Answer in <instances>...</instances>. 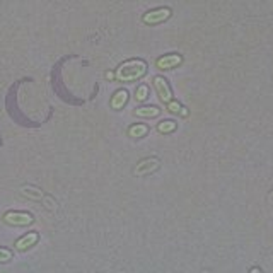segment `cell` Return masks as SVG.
<instances>
[{"label":"cell","instance_id":"obj_1","mask_svg":"<svg viewBox=\"0 0 273 273\" xmlns=\"http://www.w3.org/2000/svg\"><path fill=\"white\" fill-rule=\"evenodd\" d=\"M147 72V63L142 60H127L116 68L115 77L121 82H132L140 79L142 75Z\"/></svg>","mask_w":273,"mask_h":273},{"label":"cell","instance_id":"obj_2","mask_svg":"<svg viewBox=\"0 0 273 273\" xmlns=\"http://www.w3.org/2000/svg\"><path fill=\"white\" fill-rule=\"evenodd\" d=\"M33 215L28 212H7L4 214V222L9 225H29L33 224Z\"/></svg>","mask_w":273,"mask_h":273},{"label":"cell","instance_id":"obj_3","mask_svg":"<svg viewBox=\"0 0 273 273\" xmlns=\"http://www.w3.org/2000/svg\"><path fill=\"white\" fill-rule=\"evenodd\" d=\"M169 17H171V9L161 7V9H154V11L147 12V14L142 17V21H144L145 24H159V23H164Z\"/></svg>","mask_w":273,"mask_h":273},{"label":"cell","instance_id":"obj_4","mask_svg":"<svg viewBox=\"0 0 273 273\" xmlns=\"http://www.w3.org/2000/svg\"><path fill=\"white\" fill-rule=\"evenodd\" d=\"M154 85H155V89H157V94H159V98H161V101L162 103H167L169 101H172V93H171V89H169V85H167V82L164 77H155L154 79Z\"/></svg>","mask_w":273,"mask_h":273},{"label":"cell","instance_id":"obj_5","mask_svg":"<svg viewBox=\"0 0 273 273\" xmlns=\"http://www.w3.org/2000/svg\"><path fill=\"white\" fill-rule=\"evenodd\" d=\"M40 239V236H38V232H28L26 236H23L21 239L16 241V249L17 251H26L29 249L31 246H34Z\"/></svg>","mask_w":273,"mask_h":273},{"label":"cell","instance_id":"obj_6","mask_svg":"<svg viewBox=\"0 0 273 273\" xmlns=\"http://www.w3.org/2000/svg\"><path fill=\"white\" fill-rule=\"evenodd\" d=\"M157 167H159V161H157V159H154V157L145 159V161L138 162V166H137V169H135V174H137V176L150 174V172H154Z\"/></svg>","mask_w":273,"mask_h":273},{"label":"cell","instance_id":"obj_7","mask_svg":"<svg viewBox=\"0 0 273 273\" xmlns=\"http://www.w3.org/2000/svg\"><path fill=\"white\" fill-rule=\"evenodd\" d=\"M181 62H183L181 56L172 53V55H166V56H162V58H159L157 67L161 68V70H169V68H172V67H177Z\"/></svg>","mask_w":273,"mask_h":273},{"label":"cell","instance_id":"obj_8","mask_svg":"<svg viewBox=\"0 0 273 273\" xmlns=\"http://www.w3.org/2000/svg\"><path fill=\"white\" fill-rule=\"evenodd\" d=\"M128 101V93L125 89H120L115 93V96L111 98V108L113 110H121Z\"/></svg>","mask_w":273,"mask_h":273},{"label":"cell","instance_id":"obj_9","mask_svg":"<svg viewBox=\"0 0 273 273\" xmlns=\"http://www.w3.org/2000/svg\"><path fill=\"white\" fill-rule=\"evenodd\" d=\"M161 110L155 106H147V108H138L135 110V116H140V118H154V116H157Z\"/></svg>","mask_w":273,"mask_h":273},{"label":"cell","instance_id":"obj_10","mask_svg":"<svg viewBox=\"0 0 273 273\" xmlns=\"http://www.w3.org/2000/svg\"><path fill=\"white\" fill-rule=\"evenodd\" d=\"M147 132H149V128H147V125H133V127L128 128V135L132 138H140V137H145Z\"/></svg>","mask_w":273,"mask_h":273},{"label":"cell","instance_id":"obj_11","mask_svg":"<svg viewBox=\"0 0 273 273\" xmlns=\"http://www.w3.org/2000/svg\"><path fill=\"white\" fill-rule=\"evenodd\" d=\"M157 130L161 133H171V132H174V130H176V123H174V121H162V123H159Z\"/></svg>","mask_w":273,"mask_h":273},{"label":"cell","instance_id":"obj_12","mask_svg":"<svg viewBox=\"0 0 273 273\" xmlns=\"http://www.w3.org/2000/svg\"><path fill=\"white\" fill-rule=\"evenodd\" d=\"M149 98V87L147 85H138V89L135 90V99L137 101H145V99Z\"/></svg>","mask_w":273,"mask_h":273},{"label":"cell","instance_id":"obj_13","mask_svg":"<svg viewBox=\"0 0 273 273\" xmlns=\"http://www.w3.org/2000/svg\"><path fill=\"white\" fill-rule=\"evenodd\" d=\"M167 108H169V111H171V113H181L183 116L188 115V111H186L185 108H181L179 103H176V101H169V103H167Z\"/></svg>","mask_w":273,"mask_h":273},{"label":"cell","instance_id":"obj_14","mask_svg":"<svg viewBox=\"0 0 273 273\" xmlns=\"http://www.w3.org/2000/svg\"><path fill=\"white\" fill-rule=\"evenodd\" d=\"M12 259V251L7 248H0V263H9Z\"/></svg>","mask_w":273,"mask_h":273},{"label":"cell","instance_id":"obj_15","mask_svg":"<svg viewBox=\"0 0 273 273\" xmlns=\"http://www.w3.org/2000/svg\"><path fill=\"white\" fill-rule=\"evenodd\" d=\"M268 200H270V203H273V193L270 195V198H268Z\"/></svg>","mask_w":273,"mask_h":273}]
</instances>
